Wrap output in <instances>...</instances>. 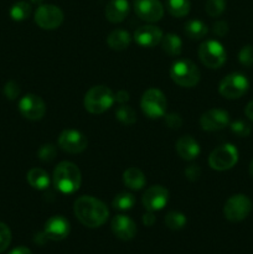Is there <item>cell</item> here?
I'll list each match as a JSON object with an SVG mask.
<instances>
[{
    "label": "cell",
    "instance_id": "cell-1",
    "mask_svg": "<svg viewBox=\"0 0 253 254\" xmlns=\"http://www.w3.org/2000/svg\"><path fill=\"white\" fill-rule=\"evenodd\" d=\"M73 211L79 222L89 228L101 227L109 216L107 206L92 196H81L77 198L74 201Z\"/></svg>",
    "mask_w": 253,
    "mask_h": 254
},
{
    "label": "cell",
    "instance_id": "cell-2",
    "mask_svg": "<svg viewBox=\"0 0 253 254\" xmlns=\"http://www.w3.org/2000/svg\"><path fill=\"white\" fill-rule=\"evenodd\" d=\"M81 171L69 161H62L54 171V184L62 193H73L81 186Z\"/></svg>",
    "mask_w": 253,
    "mask_h": 254
},
{
    "label": "cell",
    "instance_id": "cell-3",
    "mask_svg": "<svg viewBox=\"0 0 253 254\" xmlns=\"http://www.w3.org/2000/svg\"><path fill=\"white\" fill-rule=\"evenodd\" d=\"M116 97L106 86H94L84 96V108L92 114H102L113 106Z\"/></svg>",
    "mask_w": 253,
    "mask_h": 254
},
{
    "label": "cell",
    "instance_id": "cell-4",
    "mask_svg": "<svg viewBox=\"0 0 253 254\" xmlns=\"http://www.w3.org/2000/svg\"><path fill=\"white\" fill-rule=\"evenodd\" d=\"M170 77L178 86L191 88L200 82V71L190 60H178L170 68Z\"/></svg>",
    "mask_w": 253,
    "mask_h": 254
},
{
    "label": "cell",
    "instance_id": "cell-5",
    "mask_svg": "<svg viewBox=\"0 0 253 254\" xmlns=\"http://www.w3.org/2000/svg\"><path fill=\"white\" fill-rule=\"evenodd\" d=\"M166 106H168V102H166L165 96L160 89L150 88L141 97V109H143L144 114L151 119L165 116Z\"/></svg>",
    "mask_w": 253,
    "mask_h": 254
},
{
    "label": "cell",
    "instance_id": "cell-6",
    "mask_svg": "<svg viewBox=\"0 0 253 254\" xmlns=\"http://www.w3.org/2000/svg\"><path fill=\"white\" fill-rule=\"evenodd\" d=\"M198 57L208 68H220L226 62L227 55L220 42L216 40H208L202 42L198 47Z\"/></svg>",
    "mask_w": 253,
    "mask_h": 254
},
{
    "label": "cell",
    "instance_id": "cell-7",
    "mask_svg": "<svg viewBox=\"0 0 253 254\" xmlns=\"http://www.w3.org/2000/svg\"><path fill=\"white\" fill-rule=\"evenodd\" d=\"M238 161V151L232 144H223L216 148L208 156V165L217 171L233 168Z\"/></svg>",
    "mask_w": 253,
    "mask_h": 254
},
{
    "label": "cell",
    "instance_id": "cell-8",
    "mask_svg": "<svg viewBox=\"0 0 253 254\" xmlns=\"http://www.w3.org/2000/svg\"><path fill=\"white\" fill-rule=\"evenodd\" d=\"M252 210V202L246 195L238 193L233 195L226 201L223 207V215L231 222H240L243 221Z\"/></svg>",
    "mask_w": 253,
    "mask_h": 254
},
{
    "label": "cell",
    "instance_id": "cell-9",
    "mask_svg": "<svg viewBox=\"0 0 253 254\" xmlns=\"http://www.w3.org/2000/svg\"><path fill=\"white\" fill-rule=\"evenodd\" d=\"M250 82L242 73H231L221 81L218 92L227 99H237L248 91Z\"/></svg>",
    "mask_w": 253,
    "mask_h": 254
},
{
    "label": "cell",
    "instance_id": "cell-10",
    "mask_svg": "<svg viewBox=\"0 0 253 254\" xmlns=\"http://www.w3.org/2000/svg\"><path fill=\"white\" fill-rule=\"evenodd\" d=\"M35 22L44 30L57 29L63 22V12L56 5H40L35 11Z\"/></svg>",
    "mask_w": 253,
    "mask_h": 254
},
{
    "label": "cell",
    "instance_id": "cell-11",
    "mask_svg": "<svg viewBox=\"0 0 253 254\" xmlns=\"http://www.w3.org/2000/svg\"><path fill=\"white\" fill-rule=\"evenodd\" d=\"M59 145L62 150L67 153L79 154L87 148L88 141L81 131L74 130V129H66L60 134Z\"/></svg>",
    "mask_w": 253,
    "mask_h": 254
},
{
    "label": "cell",
    "instance_id": "cell-12",
    "mask_svg": "<svg viewBox=\"0 0 253 254\" xmlns=\"http://www.w3.org/2000/svg\"><path fill=\"white\" fill-rule=\"evenodd\" d=\"M19 111L26 119L40 121L45 116V102L36 94H26L19 102Z\"/></svg>",
    "mask_w": 253,
    "mask_h": 254
},
{
    "label": "cell",
    "instance_id": "cell-13",
    "mask_svg": "<svg viewBox=\"0 0 253 254\" xmlns=\"http://www.w3.org/2000/svg\"><path fill=\"white\" fill-rule=\"evenodd\" d=\"M134 11L146 22H156L163 17L164 7L159 0H134Z\"/></svg>",
    "mask_w": 253,
    "mask_h": 254
},
{
    "label": "cell",
    "instance_id": "cell-14",
    "mask_svg": "<svg viewBox=\"0 0 253 254\" xmlns=\"http://www.w3.org/2000/svg\"><path fill=\"white\" fill-rule=\"evenodd\" d=\"M169 200V191L160 185H154L144 192L143 205L150 212L160 211L165 207Z\"/></svg>",
    "mask_w": 253,
    "mask_h": 254
},
{
    "label": "cell",
    "instance_id": "cell-15",
    "mask_svg": "<svg viewBox=\"0 0 253 254\" xmlns=\"http://www.w3.org/2000/svg\"><path fill=\"white\" fill-rule=\"evenodd\" d=\"M230 124V116L223 109H210L200 118V126L203 130L217 131Z\"/></svg>",
    "mask_w": 253,
    "mask_h": 254
},
{
    "label": "cell",
    "instance_id": "cell-16",
    "mask_svg": "<svg viewBox=\"0 0 253 254\" xmlns=\"http://www.w3.org/2000/svg\"><path fill=\"white\" fill-rule=\"evenodd\" d=\"M69 223L62 216H54L45 223L44 235L47 240L62 241L68 236Z\"/></svg>",
    "mask_w": 253,
    "mask_h": 254
},
{
    "label": "cell",
    "instance_id": "cell-17",
    "mask_svg": "<svg viewBox=\"0 0 253 254\" xmlns=\"http://www.w3.org/2000/svg\"><path fill=\"white\" fill-rule=\"evenodd\" d=\"M163 36L164 35L161 29H159L158 26H154V25L140 26L134 32V40H135L136 44L139 46L149 47V49L156 46L159 42H161Z\"/></svg>",
    "mask_w": 253,
    "mask_h": 254
},
{
    "label": "cell",
    "instance_id": "cell-18",
    "mask_svg": "<svg viewBox=\"0 0 253 254\" xmlns=\"http://www.w3.org/2000/svg\"><path fill=\"white\" fill-rule=\"evenodd\" d=\"M112 231L122 241H130L136 235V226L130 217L118 215L112 220Z\"/></svg>",
    "mask_w": 253,
    "mask_h": 254
},
{
    "label": "cell",
    "instance_id": "cell-19",
    "mask_svg": "<svg viewBox=\"0 0 253 254\" xmlns=\"http://www.w3.org/2000/svg\"><path fill=\"white\" fill-rule=\"evenodd\" d=\"M128 0H111L106 6V17L112 24H118L126 20L129 15Z\"/></svg>",
    "mask_w": 253,
    "mask_h": 254
},
{
    "label": "cell",
    "instance_id": "cell-20",
    "mask_svg": "<svg viewBox=\"0 0 253 254\" xmlns=\"http://www.w3.org/2000/svg\"><path fill=\"white\" fill-rule=\"evenodd\" d=\"M176 153L184 160H193L200 154V145L190 135H184L176 141Z\"/></svg>",
    "mask_w": 253,
    "mask_h": 254
},
{
    "label": "cell",
    "instance_id": "cell-21",
    "mask_svg": "<svg viewBox=\"0 0 253 254\" xmlns=\"http://www.w3.org/2000/svg\"><path fill=\"white\" fill-rule=\"evenodd\" d=\"M131 37L130 34L126 30H114L107 37V44L111 47L112 50H116V51H123L126 47L130 45Z\"/></svg>",
    "mask_w": 253,
    "mask_h": 254
},
{
    "label": "cell",
    "instance_id": "cell-22",
    "mask_svg": "<svg viewBox=\"0 0 253 254\" xmlns=\"http://www.w3.org/2000/svg\"><path fill=\"white\" fill-rule=\"evenodd\" d=\"M123 181L131 190H141L145 185V175L138 168H129L124 171Z\"/></svg>",
    "mask_w": 253,
    "mask_h": 254
},
{
    "label": "cell",
    "instance_id": "cell-23",
    "mask_svg": "<svg viewBox=\"0 0 253 254\" xmlns=\"http://www.w3.org/2000/svg\"><path fill=\"white\" fill-rule=\"evenodd\" d=\"M27 183L37 190H45L50 185L49 174L39 168H34L27 173Z\"/></svg>",
    "mask_w": 253,
    "mask_h": 254
},
{
    "label": "cell",
    "instance_id": "cell-24",
    "mask_svg": "<svg viewBox=\"0 0 253 254\" xmlns=\"http://www.w3.org/2000/svg\"><path fill=\"white\" fill-rule=\"evenodd\" d=\"M161 47L169 56H179L183 51V41L175 34H166L161 39Z\"/></svg>",
    "mask_w": 253,
    "mask_h": 254
},
{
    "label": "cell",
    "instance_id": "cell-25",
    "mask_svg": "<svg viewBox=\"0 0 253 254\" xmlns=\"http://www.w3.org/2000/svg\"><path fill=\"white\" fill-rule=\"evenodd\" d=\"M207 25L201 20H189L185 24V34L192 40L202 39L207 35Z\"/></svg>",
    "mask_w": 253,
    "mask_h": 254
},
{
    "label": "cell",
    "instance_id": "cell-26",
    "mask_svg": "<svg viewBox=\"0 0 253 254\" xmlns=\"http://www.w3.org/2000/svg\"><path fill=\"white\" fill-rule=\"evenodd\" d=\"M166 9L175 17L186 16L190 11V0H166Z\"/></svg>",
    "mask_w": 253,
    "mask_h": 254
},
{
    "label": "cell",
    "instance_id": "cell-27",
    "mask_svg": "<svg viewBox=\"0 0 253 254\" xmlns=\"http://www.w3.org/2000/svg\"><path fill=\"white\" fill-rule=\"evenodd\" d=\"M31 14V5L26 1H17L10 7V17L15 21H24Z\"/></svg>",
    "mask_w": 253,
    "mask_h": 254
},
{
    "label": "cell",
    "instance_id": "cell-28",
    "mask_svg": "<svg viewBox=\"0 0 253 254\" xmlns=\"http://www.w3.org/2000/svg\"><path fill=\"white\" fill-rule=\"evenodd\" d=\"M135 203V197H134L133 193L130 192H121L114 197L113 200V207L117 208V210L121 211H126L130 210L131 207Z\"/></svg>",
    "mask_w": 253,
    "mask_h": 254
},
{
    "label": "cell",
    "instance_id": "cell-29",
    "mask_svg": "<svg viewBox=\"0 0 253 254\" xmlns=\"http://www.w3.org/2000/svg\"><path fill=\"white\" fill-rule=\"evenodd\" d=\"M165 225L168 228L173 231L181 230L186 225V217L184 213L178 212V211H170L165 216Z\"/></svg>",
    "mask_w": 253,
    "mask_h": 254
},
{
    "label": "cell",
    "instance_id": "cell-30",
    "mask_svg": "<svg viewBox=\"0 0 253 254\" xmlns=\"http://www.w3.org/2000/svg\"><path fill=\"white\" fill-rule=\"evenodd\" d=\"M116 118L118 119L121 123L126 124V126H131V124L135 123L136 114H135V111H134L131 107L122 104L121 107H118V108H117Z\"/></svg>",
    "mask_w": 253,
    "mask_h": 254
},
{
    "label": "cell",
    "instance_id": "cell-31",
    "mask_svg": "<svg viewBox=\"0 0 253 254\" xmlns=\"http://www.w3.org/2000/svg\"><path fill=\"white\" fill-rule=\"evenodd\" d=\"M205 9L211 17H218L225 11L226 0H207Z\"/></svg>",
    "mask_w": 253,
    "mask_h": 254
},
{
    "label": "cell",
    "instance_id": "cell-32",
    "mask_svg": "<svg viewBox=\"0 0 253 254\" xmlns=\"http://www.w3.org/2000/svg\"><path fill=\"white\" fill-rule=\"evenodd\" d=\"M37 156L44 163H49V161L54 160L56 156V148L52 144H45L37 151Z\"/></svg>",
    "mask_w": 253,
    "mask_h": 254
},
{
    "label": "cell",
    "instance_id": "cell-33",
    "mask_svg": "<svg viewBox=\"0 0 253 254\" xmlns=\"http://www.w3.org/2000/svg\"><path fill=\"white\" fill-rule=\"evenodd\" d=\"M238 60L245 67L253 66V46L252 45H246L238 54Z\"/></svg>",
    "mask_w": 253,
    "mask_h": 254
},
{
    "label": "cell",
    "instance_id": "cell-34",
    "mask_svg": "<svg viewBox=\"0 0 253 254\" xmlns=\"http://www.w3.org/2000/svg\"><path fill=\"white\" fill-rule=\"evenodd\" d=\"M231 130L237 136L245 138L251 134V126L243 121H236L231 124Z\"/></svg>",
    "mask_w": 253,
    "mask_h": 254
},
{
    "label": "cell",
    "instance_id": "cell-35",
    "mask_svg": "<svg viewBox=\"0 0 253 254\" xmlns=\"http://www.w3.org/2000/svg\"><path fill=\"white\" fill-rule=\"evenodd\" d=\"M11 242V231L5 223L0 222V253L4 252Z\"/></svg>",
    "mask_w": 253,
    "mask_h": 254
},
{
    "label": "cell",
    "instance_id": "cell-36",
    "mask_svg": "<svg viewBox=\"0 0 253 254\" xmlns=\"http://www.w3.org/2000/svg\"><path fill=\"white\" fill-rule=\"evenodd\" d=\"M4 94L7 99H10V101H14V99L17 98L20 94L19 84L14 81H9L4 87Z\"/></svg>",
    "mask_w": 253,
    "mask_h": 254
},
{
    "label": "cell",
    "instance_id": "cell-37",
    "mask_svg": "<svg viewBox=\"0 0 253 254\" xmlns=\"http://www.w3.org/2000/svg\"><path fill=\"white\" fill-rule=\"evenodd\" d=\"M164 117H165V124L170 129H179L181 127V124H183V119L176 113L166 114Z\"/></svg>",
    "mask_w": 253,
    "mask_h": 254
},
{
    "label": "cell",
    "instance_id": "cell-38",
    "mask_svg": "<svg viewBox=\"0 0 253 254\" xmlns=\"http://www.w3.org/2000/svg\"><path fill=\"white\" fill-rule=\"evenodd\" d=\"M185 176L188 180L190 181H196L200 179L201 176V169L198 165H195V164H192V165L188 166V168L185 169Z\"/></svg>",
    "mask_w": 253,
    "mask_h": 254
},
{
    "label": "cell",
    "instance_id": "cell-39",
    "mask_svg": "<svg viewBox=\"0 0 253 254\" xmlns=\"http://www.w3.org/2000/svg\"><path fill=\"white\" fill-rule=\"evenodd\" d=\"M213 34L217 35L218 37H223L228 32V25L226 21H216L215 24H213V29H212Z\"/></svg>",
    "mask_w": 253,
    "mask_h": 254
},
{
    "label": "cell",
    "instance_id": "cell-40",
    "mask_svg": "<svg viewBox=\"0 0 253 254\" xmlns=\"http://www.w3.org/2000/svg\"><path fill=\"white\" fill-rule=\"evenodd\" d=\"M114 97H116V101L119 102V103H122V104L129 101V93L126 91H118Z\"/></svg>",
    "mask_w": 253,
    "mask_h": 254
},
{
    "label": "cell",
    "instance_id": "cell-41",
    "mask_svg": "<svg viewBox=\"0 0 253 254\" xmlns=\"http://www.w3.org/2000/svg\"><path fill=\"white\" fill-rule=\"evenodd\" d=\"M155 221H156L155 216H154V213L150 212V211L146 212L145 215L143 216V223L145 226H153L154 223H155Z\"/></svg>",
    "mask_w": 253,
    "mask_h": 254
},
{
    "label": "cell",
    "instance_id": "cell-42",
    "mask_svg": "<svg viewBox=\"0 0 253 254\" xmlns=\"http://www.w3.org/2000/svg\"><path fill=\"white\" fill-rule=\"evenodd\" d=\"M245 113L246 116L248 117V119H251V121L253 122V101H251L250 103L247 104V107H246L245 109Z\"/></svg>",
    "mask_w": 253,
    "mask_h": 254
},
{
    "label": "cell",
    "instance_id": "cell-43",
    "mask_svg": "<svg viewBox=\"0 0 253 254\" xmlns=\"http://www.w3.org/2000/svg\"><path fill=\"white\" fill-rule=\"evenodd\" d=\"M9 254H32L31 251L26 247H17L15 250H12Z\"/></svg>",
    "mask_w": 253,
    "mask_h": 254
},
{
    "label": "cell",
    "instance_id": "cell-44",
    "mask_svg": "<svg viewBox=\"0 0 253 254\" xmlns=\"http://www.w3.org/2000/svg\"><path fill=\"white\" fill-rule=\"evenodd\" d=\"M30 1H31L32 4H35V5H41L44 0H30Z\"/></svg>",
    "mask_w": 253,
    "mask_h": 254
},
{
    "label": "cell",
    "instance_id": "cell-45",
    "mask_svg": "<svg viewBox=\"0 0 253 254\" xmlns=\"http://www.w3.org/2000/svg\"><path fill=\"white\" fill-rule=\"evenodd\" d=\"M250 174L253 176V160L251 161V164H250Z\"/></svg>",
    "mask_w": 253,
    "mask_h": 254
}]
</instances>
